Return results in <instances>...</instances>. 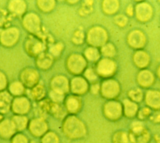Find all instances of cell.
I'll use <instances>...</instances> for the list:
<instances>
[{
  "label": "cell",
  "instance_id": "cell-10",
  "mask_svg": "<svg viewBox=\"0 0 160 143\" xmlns=\"http://www.w3.org/2000/svg\"><path fill=\"white\" fill-rule=\"evenodd\" d=\"M19 38V31L14 28L7 29L2 31L1 34L0 40L4 46H9L13 45Z\"/></svg>",
  "mask_w": 160,
  "mask_h": 143
},
{
  "label": "cell",
  "instance_id": "cell-26",
  "mask_svg": "<svg viewBox=\"0 0 160 143\" xmlns=\"http://www.w3.org/2000/svg\"><path fill=\"white\" fill-rule=\"evenodd\" d=\"M152 112V111L149 107H148L147 106L143 107L139 109V111L138 112L136 117L138 118V119L139 120L142 121L147 119H149L150 115H151Z\"/></svg>",
  "mask_w": 160,
  "mask_h": 143
},
{
  "label": "cell",
  "instance_id": "cell-11",
  "mask_svg": "<svg viewBox=\"0 0 160 143\" xmlns=\"http://www.w3.org/2000/svg\"><path fill=\"white\" fill-rule=\"evenodd\" d=\"M123 115L128 119H133L136 117L139 111V105L137 103L131 100L129 98H124L122 102Z\"/></svg>",
  "mask_w": 160,
  "mask_h": 143
},
{
  "label": "cell",
  "instance_id": "cell-32",
  "mask_svg": "<svg viewBox=\"0 0 160 143\" xmlns=\"http://www.w3.org/2000/svg\"><path fill=\"white\" fill-rule=\"evenodd\" d=\"M149 119L153 124H160V110H154Z\"/></svg>",
  "mask_w": 160,
  "mask_h": 143
},
{
  "label": "cell",
  "instance_id": "cell-3",
  "mask_svg": "<svg viewBox=\"0 0 160 143\" xmlns=\"http://www.w3.org/2000/svg\"><path fill=\"white\" fill-rule=\"evenodd\" d=\"M100 92L103 97L109 100H116L121 93V87L118 82L114 79L104 80L100 87Z\"/></svg>",
  "mask_w": 160,
  "mask_h": 143
},
{
  "label": "cell",
  "instance_id": "cell-35",
  "mask_svg": "<svg viewBox=\"0 0 160 143\" xmlns=\"http://www.w3.org/2000/svg\"><path fill=\"white\" fill-rule=\"evenodd\" d=\"M6 86V78L4 73L0 72V90L4 89Z\"/></svg>",
  "mask_w": 160,
  "mask_h": 143
},
{
  "label": "cell",
  "instance_id": "cell-12",
  "mask_svg": "<svg viewBox=\"0 0 160 143\" xmlns=\"http://www.w3.org/2000/svg\"><path fill=\"white\" fill-rule=\"evenodd\" d=\"M23 23L24 27L31 33H37L40 28L39 17L34 13H29L24 17Z\"/></svg>",
  "mask_w": 160,
  "mask_h": 143
},
{
  "label": "cell",
  "instance_id": "cell-25",
  "mask_svg": "<svg viewBox=\"0 0 160 143\" xmlns=\"http://www.w3.org/2000/svg\"><path fill=\"white\" fill-rule=\"evenodd\" d=\"M9 91L14 95H19L24 92V86L19 82H12L9 87Z\"/></svg>",
  "mask_w": 160,
  "mask_h": 143
},
{
  "label": "cell",
  "instance_id": "cell-18",
  "mask_svg": "<svg viewBox=\"0 0 160 143\" xmlns=\"http://www.w3.org/2000/svg\"><path fill=\"white\" fill-rule=\"evenodd\" d=\"M112 143H131L129 133L122 130H118L116 131L112 136Z\"/></svg>",
  "mask_w": 160,
  "mask_h": 143
},
{
  "label": "cell",
  "instance_id": "cell-9",
  "mask_svg": "<svg viewBox=\"0 0 160 143\" xmlns=\"http://www.w3.org/2000/svg\"><path fill=\"white\" fill-rule=\"evenodd\" d=\"M144 101L147 107L153 110H160V91L149 90L144 95Z\"/></svg>",
  "mask_w": 160,
  "mask_h": 143
},
{
  "label": "cell",
  "instance_id": "cell-40",
  "mask_svg": "<svg viewBox=\"0 0 160 143\" xmlns=\"http://www.w3.org/2000/svg\"><path fill=\"white\" fill-rule=\"evenodd\" d=\"M159 3H160V1H159Z\"/></svg>",
  "mask_w": 160,
  "mask_h": 143
},
{
  "label": "cell",
  "instance_id": "cell-37",
  "mask_svg": "<svg viewBox=\"0 0 160 143\" xmlns=\"http://www.w3.org/2000/svg\"><path fill=\"white\" fill-rule=\"evenodd\" d=\"M126 13L128 16H132L134 13V9L132 5H129L126 8Z\"/></svg>",
  "mask_w": 160,
  "mask_h": 143
},
{
  "label": "cell",
  "instance_id": "cell-14",
  "mask_svg": "<svg viewBox=\"0 0 160 143\" xmlns=\"http://www.w3.org/2000/svg\"><path fill=\"white\" fill-rule=\"evenodd\" d=\"M133 61L137 67L144 68L149 64L150 57L145 51L138 50L134 53Z\"/></svg>",
  "mask_w": 160,
  "mask_h": 143
},
{
  "label": "cell",
  "instance_id": "cell-36",
  "mask_svg": "<svg viewBox=\"0 0 160 143\" xmlns=\"http://www.w3.org/2000/svg\"><path fill=\"white\" fill-rule=\"evenodd\" d=\"M100 87L101 86L99 85L98 83H95V84H93L91 87V91L93 93L96 94V93H98L99 92V91H100Z\"/></svg>",
  "mask_w": 160,
  "mask_h": 143
},
{
  "label": "cell",
  "instance_id": "cell-15",
  "mask_svg": "<svg viewBox=\"0 0 160 143\" xmlns=\"http://www.w3.org/2000/svg\"><path fill=\"white\" fill-rule=\"evenodd\" d=\"M71 88L73 93L76 94H82L87 91L88 88V84L84 78L77 77L72 79L71 82Z\"/></svg>",
  "mask_w": 160,
  "mask_h": 143
},
{
  "label": "cell",
  "instance_id": "cell-29",
  "mask_svg": "<svg viewBox=\"0 0 160 143\" xmlns=\"http://www.w3.org/2000/svg\"><path fill=\"white\" fill-rule=\"evenodd\" d=\"M39 6L41 10L44 11H48L52 9L54 6V1H38Z\"/></svg>",
  "mask_w": 160,
  "mask_h": 143
},
{
  "label": "cell",
  "instance_id": "cell-19",
  "mask_svg": "<svg viewBox=\"0 0 160 143\" xmlns=\"http://www.w3.org/2000/svg\"><path fill=\"white\" fill-rule=\"evenodd\" d=\"M9 9L15 14L21 15L26 10V4L22 1H11L9 4Z\"/></svg>",
  "mask_w": 160,
  "mask_h": 143
},
{
  "label": "cell",
  "instance_id": "cell-24",
  "mask_svg": "<svg viewBox=\"0 0 160 143\" xmlns=\"http://www.w3.org/2000/svg\"><path fill=\"white\" fill-rule=\"evenodd\" d=\"M100 52L106 58H111L112 57H114L116 55V50L113 44L108 43H106L104 45H103L101 47V50Z\"/></svg>",
  "mask_w": 160,
  "mask_h": 143
},
{
  "label": "cell",
  "instance_id": "cell-34",
  "mask_svg": "<svg viewBox=\"0 0 160 143\" xmlns=\"http://www.w3.org/2000/svg\"><path fill=\"white\" fill-rule=\"evenodd\" d=\"M51 98L56 101H61L63 98V93L56 90H52L50 93Z\"/></svg>",
  "mask_w": 160,
  "mask_h": 143
},
{
  "label": "cell",
  "instance_id": "cell-28",
  "mask_svg": "<svg viewBox=\"0 0 160 143\" xmlns=\"http://www.w3.org/2000/svg\"><path fill=\"white\" fill-rule=\"evenodd\" d=\"M79 107V101L78 100L74 97H70L67 100V107L69 109V110L71 112H74L77 110Z\"/></svg>",
  "mask_w": 160,
  "mask_h": 143
},
{
  "label": "cell",
  "instance_id": "cell-33",
  "mask_svg": "<svg viewBox=\"0 0 160 143\" xmlns=\"http://www.w3.org/2000/svg\"><path fill=\"white\" fill-rule=\"evenodd\" d=\"M62 46L61 45V44H56L55 45L52 46L51 48H50V53L53 56H58L59 55L61 50H62Z\"/></svg>",
  "mask_w": 160,
  "mask_h": 143
},
{
  "label": "cell",
  "instance_id": "cell-20",
  "mask_svg": "<svg viewBox=\"0 0 160 143\" xmlns=\"http://www.w3.org/2000/svg\"><path fill=\"white\" fill-rule=\"evenodd\" d=\"M119 7L118 1H104L102 3V9L107 14L116 13Z\"/></svg>",
  "mask_w": 160,
  "mask_h": 143
},
{
  "label": "cell",
  "instance_id": "cell-39",
  "mask_svg": "<svg viewBox=\"0 0 160 143\" xmlns=\"http://www.w3.org/2000/svg\"><path fill=\"white\" fill-rule=\"evenodd\" d=\"M157 74H158V77L160 78V65L159 66V67H158V70H157Z\"/></svg>",
  "mask_w": 160,
  "mask_h": 143
},
{
  "label": "cell",
  "instance_id": "cell-8",
  "mask_svg": "<svg viewBox=\"0 0 160 143\" xmlns=\"http://www.w3.org/2000/svg\"><path fill=\"white\" fill-rule=\"evenodd\" d=\"M86 65L85 59L79 55H72L68 60V68L73 73H79L82 72Z\"/></svg>",
  "mask_w": 160,
  "mask_h": 143
},
{
  "label": "cell",
  "instance_id": "cell-38",
  "mask_svg": "<svg viewBox=\"0 0 160 143\" xmlns=\"http://www.w3.org/2000/svg\"><path fill=\"white\" fill-rule=\"evenodd\" d=\"M155 143H160V134H156L153 137Z\"/></svg>",
  "mask_w": 160,
  "mask_h": 143
},
{
  "label": "cell",
  "instance_id": "cell-1",
  "mask_svg": "<svg viewBox=\"0 0 160 143\" xmlns=\"http://www.w3.org/2000/svg\"><path fill=\"white\" fill-rule=\"evenodd\" d=\"M128 133L131 143H149L151 140V132L140 120L131 123Z\"/></svg>",
  "mask_w": 160,
  "mask_h": 143
},
{
  "label": "cell",
  "instance_id": "cell-30",
  "mask_svg": "<svg viewBox=\"0 0 160 143\" xmlns=\"http://www.w3.org/2000/svg\"><path fill=\"white\" fill-rule=\"evenodd\" d=\"M97 73H96L93 69L92 68H88L84 72V76L86 79L90 82H94L98 78Z\"/></svg>",
  "mask_w": 160,
  "mask_h": 143
},
{
  "label": "cell",
  "instance_id": "cell-17",
  "mask_svg": "<svg viewBox=\"0 0 160 143\" xmlns=\"http://www.w3.org/2000/svg\"><path fill=\"white\" fill-rule=\"evenodd\" d=\"M51 86L54 90L58 91L62 93L68 90V82L64 77L58 76L55 77L52 80Z\"/></svg>",
  "mask_w": 160,
  "mask_h": 143
},
{
  "label": "cell",
  "instance_id": "cell-6",
  "mask_svg": "<svg viewBox=\"0 0 160 143\" xmlns=\"http://www.w3.org/2000/svg\"><path fill=\"white\" fill-rule=\"evenodd\" d=\"M146 41V36L140 30H133L128 34V43L129 45L137 50H141V48L144 47Z\"/></svg>",
  "mask_w": 160,
  "mask_h": 143
},
{
  "label": "cell",
  "instance_id": "cell-31",
  "mask_svg": "<svg viewBox=\"0 0 160 143\" xmlns=\"http://www.w3.org/2000/svg\"><path fill=\"white\" fill-rule=\"evenodd\" d=\"M114 22L118 26L120 27H123L126 25L128 22V18L126 16L123 14H118L114 18Z\"/></svg>",
  "mask_w": 160,
  "mask_h": 143
},
{
  "label": "cell",
  "instance_id": "cell-22",
  "mask_svg": "<svg viewBox=\"0 0 160 143\" xmlns=\"http://www.w3.org/2000/svg\"><path fill=\"white\" fill-rule=\"evenodd\" d=\"M101 52L94 46L88 47L84 51V55L86 58L90 61H96L99 60L100 57Z\"/></svg>",
  "mask_w": 160,
  "mask_h": 143
},
{
  "label": "cell",
  "instance_id": "cell-7",
  "mask_svg": "<svg viewBox=\"0 0 160 143\" xmlns=\"http://www.w3.org/2000/svg\"><path fill=\"white\" fill-rule=\"evenodd\" d=\"M152 12L151 6L146 2L138 4L134 9V13L137 19L141 22L149 21L152 16Z\"/></svg>",
  "mask_w": 160,
  "mask_h": 143
},
{
  "label": "cell",
  "instance_id": "cell-27",
  "mask_svg": "<svg viewBox=\"0 0 160 143\" xmlns=\"http://www.w3.org/2000/svg\"><path fill=\"white\" fill-rule=\"evenodd\" d=\"M51 58L49 55H42L38 59V64L41 68H47L51 65Z\"/></svg>",
  "mask_w": 160,
  "mask_h": 143
},
{
  "label": "cell",
  "instance_id": "cell-23",
  "mask_svg": "<svg viewBox=\"0 0 160 143\" xmlns=\"http://www.w3.org/2000/svg\"><path fill=\"white\" fill-rule=\"evenodd\" d=\"M14 107L16 112H24L28 109V101L25 98H16L14 102Z\"/></svg>",
  "mask_w": 160,
  "mask_h": 143
},
{
  "label": "cell",
  "instance_id": "cell-13",
  "mask_svg": "<svg viewBox=\"0 0 160 143\" xmlns=\"http://www.w3.org/2000/svg\"><path fill=\"white\" fill-rule=\"evenodd\" d=\"M137 81L140 86L147 88L151 86L154 82V74L149 70L143 69L138 74Z\"/></svg>",
  "mask_w": 160,
  "mask_h": 143
},
{
  "label": "cell",
  "instance_id": "cell-16",
  "mask_svg": "<svg viewBox=\"0 0 160 143\" xmlns=\"http://www.w3.org/2000/svg\"><path fill=\"white\" fill-rule=\"evenodd\" d=\"M21 78L24 85L28 87H32L38 81V73L34 69H26L22 72Z\"/></svg>",
  "mask_w": 160,
  "mask_h": 143
},
{
  "label": "cell",
  "instance_id": "cell-5",
  "mask_svg": "<svg viewBox=\"0 0 160 143\" xmlns=\"http://www.w3.org/2000/svg\"><path fill=\"white\" fill-rule=\"evenodd\" d=\"M116 71V63L111 58L100 60L96 66V73L101 77L108 78L112 76Z\"/></svg>",
  "mask_w": 160,
  "mask_h": 143
},
{
  "label": "cell",
  "instance_id": "cell-4",
  "mask_svg": "<svg viewBox=\"0 0 160 143\" xmlns=\"http://www.w3.org/2000/svg\"><path fill=\"white\" fill-rule=\"evenodd\" d=\"M88 41L94 47L102 46L106 43L108 34L101 27L96 26L91 28L88 33Z\"/></svg>",
  "mask_w": 160,
  "mask_h": 143
},
{
  "label": "cell",
  "instance_id": "cell-21",
  "mask_svg": "<svg viewBox=\"0 0 160 143\" xmlns=\"http://www.w3.org/2000/svg\"><path fill=\"white\" fill-rule=\"evenodd\" d=\"M128 95L129 99L137 103L142 102L144 98V95L142 91L139 88L131 89L129 90Z\"/></svg>",
  "mask_w": 160,
  "mask_h": 143
},
{
  "label": "cell",
  "instance_id": "cell-2",
  "mask_svg": "<svg viewBox=\"0 0 160 143\" xmlns=\"http://www.w3.org/2000/svg\"><path fill=\"white\" fill-rule=\"evenodd\" d=\"M103 114L105 117L110 121L119 120L123 115L122 102L116 100L107 101L103 106Z\"/></svg>",
  "mask_w": 160,
  "mask_h": 143
}]
</instances>
